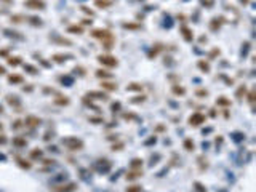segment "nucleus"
I'll return each instance as SVG.
<instances>
[{
	"label": "nucleus",
	"mask_w": 256,
	"mask_h": 192,
	"mask_svg": "<svg viewBox=\"0 0 256 192\" xmlns=\"http://www.w3.org/2000/svg\"><path fill=\"white\" fill-rule=\"evenodd\" d=\"M216 102H218V104H222V106H229V104H231V102L227 101V99H224V98H219V99H218Z\"/></svg>",
	"instance_id": "34"
},
{
	"label": "nucleus",
	"mask_w": 256,
	"mask_h": 192,
	"mask_svg": "<svg viewBox=\"0 0 256 192\" xmlns=\"http://www.w3.org/2000/svg\"><path fill=\"white\" fill-rule=\"evenodd\" d=\"M98 61H99L102 66H107V67L119 66V59L114 58V56H110V55H99L98 56Z\"/></svg>",
	"instance_id": "3"
},
{
	"label": "nucleus",
	"mask_w": 256,
	"mask_h": 192,
	"mask_svg": "<svg viewBox=\"0 0 256 192\" xmlns=\"http://www.w3.org/2000/svg\"><path fill=\"white\" fill-rule=\"evenodd\" d=\"M122 27H123V29H131V31H138V29H139V27H141V26H139V24H133V22H123V24H122Z\"/></svg>",
	"instance_id": "17"
},
{
	"label": "nucleus",
	"mask_w": 256,
	"mask_h": 192,
	"mask_svg": "<svg viewBox=\"0 0 256 192\" xmlns=\"http://www.w3.org/2000/svg\"><path fill=\"white\" fill-rule=\"evenodd\" d=\"M195 96H199V98H207V96H208V90H203V88H200V90L195 91Z\"/></svg>",
	"instance_id": "22"
},
{
	"label": "nucleus",
	"mask_w": 256,
	"mask_h": 192,
	"mask_svg": "<svg viewBox=\"0 0 256 192\" xmlns=\"http://www.w3.org/2000/svg\"><path fill=\"white\" fill-rule=\"evenodd\" d=\"M183 146H184V149H186V151H194V149H195V144H194V141H192V139H184Z\"/></svg>",
	"instance_id": "14"
},
{
	"label": "nucleus",
	"mask_w": 256,
	"mask_h": 192,
	"mask_svg": "<svg viewBox=\"0 0 256 192\" xmlns=\"http://www.w3.org/2000/svg\"><path fill=\"white\" fill-rule=\"evenodd\" d=\"M88 120H90L91 122V123H102V122H104V120H102V117H90V119H88Z\"/></svg>",
	"instance_id": "28"
},
{
	"label": "nucleus",
	"mask_w": 256,
	"mask_h": 192,
	"mask_svg": "<svg viewBox=\"0 0 256 192\" xmlns=\"http://www.w3.org/2000/svg\"><path fill=\"white\" fill-rule=\"evenodd\" d=\"M67 32H72V34H82L83 29H82V26H75V24H72V26H69V27H67Z\"/></svg>",
	"instance_id": "15"
},
{
	"label": "nucleus",
	"mask_w": 256,
	"mask_h": 192,
	"mask_svg": "<svg viewBox=\"0 0 256 192\" xmlns=\"http://www.w3.org/2000/svg\"><path fill=\"white\" fill-rule=\"evenodd\" d=\"M0 114H2V106H0Z\"/></svg>",
	"instance_id": "45"
},
{
	"label": "nucleus",
	"mask_w": 256,
	"mask_h": 192,
	"mask_svg": "<svg viewBox=\"0 0 256 192\" xmlns=\"http://www.w3.org/2000/svg\"><path fill=\"white\" fill-rule=\"evenodd\" d=\"M8 82H10V83H22V82H24V78H22L21 75H18V74H13V75L8 77Z\"/></svg>",
	"instance_id": "13"
},
{
	"label": "nucleus",
	"mask_w": 256,
	"mask_h": 192,
	"mask_svg": "<svg viewBox=\"0 0 256 192\" xmlns=\"http://www.w3.org/2000/svg\"><path fill=\"white\" fill-rule=\"evenodd\" d=\"M175 93V95H179V96H184L186 95V88H183V87H173V90H171Z\"/></svg>",
	"instance_id": "18"
},
{
	"label": "nucleus",
	"mask_w": 256,
	"mask_h": 192,
	"mask_svg": "<svg viewBox=\"0 0 256 192\" xmlns=\"http://www.w3.org/2000/svg\"><path fill=\"white\" fill-rule=\"evenodd\" d=\"M139 176H143V171L141 170H133V171H130L127 175V179H134V178H139Z\"/></svg>",
	"instance_id": "16"
},
{
	"label": "nucleus",
	"mask_w": 256,
	"mask_h": 192,
	"mask_svg": "<svg viewBox=\"0 0 256 192\" xmlns=\"http://www.w3.org/2000/svg\"><path fill=\"white\" fill-rule=\"evenodd\" d=\"M91 35L95 37V39H99L101 42H106V40H115L114 35L110 34L107 29H95L91 31Z\"/></svg>",
	"instance_id": "2"
},
{
	"label": "nucleus",
	"mask_w": 256,
	"mask_h": 192,
	"mask_svg": "<svg viewBox=\"0 0 256 192\" xmlns=\"http://www.w3.org/2000/svg\"><path fill=\"white\" fill-rule=\"evenodd\" d=\"M224 21H226V19H224L222 16L213 18V19L210 21V31H211V32H218V31L221 29V26L224 24Z\"/></svg>",
	"instance_id": "4"
},
{
	"label": "nucleus",
	"mask_w": 256,
	"mask_h": 192,
	"mask_svg": "<svg viewBox=\"0 0 256 192\" xmlns=\"http://www.w3.org/2000/svg\"><path fill=\"white\" fill-rule=\"evenodd\" d=\"M181 34H183V37H184V40H186V42H192V39H194V34L190 32V29H189V27L183 26V27H181Z\"/></svg>",
	"instance_id": "9"
},
{
	"label": "nucleus",
	"mask_w": 256,
	"mask_h": 192,
	"mask_svg": "<svg viewBox=\"0 0 256 192\" xmlns=\"http://www.w3.org/2000/svg\"><path fill=\"white\" fill-rule=\"evenodd\" d=\"M42 155V151L40 149H35V151H32V154H31V158H35V157H40Z\"/></svg>",
	"instance_id": "31"
},
{
	"label": "nucleus",
	"mask_w": 256,
	"mask_h": 192,
	"mask_svg": "<svg viewBox=\"0 0 256 192\" xmlns=\"http://www.w3.org/2000/svg\"><path fill=\"white\" fill-rule=\"evenodd\" d=\"M75 182H69V184H66V186H61V187H54V192H71V191H74V189H75Z\"/></svg>",
	"instance_id": "8"
},
{
	"label": "nucleus",
	"mask_w": 256,
	"mask_h": 192,
	"mask_svg": "<svg viewBox=\"0 0 256 192\" xmlns=\"http://www.w3.org/2000/svg\"><path fill=\"white\" fill-rule=\"evenodd\" d=\"M63 144L67 149H71V151H80L83 147V141L78 138H66V139H63Z\"/></svg>",
	"instance_id": "1"
},
{
	"label": "nucleus",
	"mask_w": 256,
	"mask_h": 192,
	"mask_svg": "<svg viewBox=\"0 0 256 192\" xmlns=\"http://www.w3.org/2000/svg\"><path fill=\"white\" fill-rule=\"evenodd\" d=\"M8 63H10L11 66H18V64L21 63V59L19 58H8Z\"/></svg>",
	"instance_id": "29"
},
{
	"label": "nucleus",
	"mask_w": 256,
	"mask_h": 192,
	"mask_svg": "<svg viewBox=\"0 0 256 192\" xmlns=\"http://www.w3.org/2000/svg\"><path fill=\"white\" fill-rule=\"evenodd\" d=\"M101 88H104V90H107V91H115V90H117V83H114V82H101Z\"/></svg>",
	"instance_id": "11"
},
{
	"label": "nucleus",
	"mask_w": 256,
	"mask_h": 192,
	"mask_svg": "<svg viewBox=\"0 0 256 192\" xmlns=\"http://www.w3.org/2000/svg\"><path fill=\"white\" fill-rule=\"evenodd\" d=\"M82 10L85 11V13H88V15H90V16H93V15H95V13H93L91 10H88V8H85V7H82Z\"/></svg>",
	"instance_id": "40"
},
{
	"label": "nucleus",
	"mask_w": 256,
	"mask_h": 192,
	"mask_svg": "<svg viewBox=\"0 0 256 192\" xmlns=\"http://www.w3.org/2000/svg\"><path fill=\"white\" fill-rule=\"evenodd\" d=\"M87 96H90V98H96V99H107V95L106 93H102V91H88L87 93Z\"/></svg>",
	"instance_id": "10"
},
{
	"label": "nucleus",
	"mask_w": 256,
	"mask_h": 192,
	"mask_svg": "<svg viewBox=\"0 0 256 192\" xmlns=\"http://www.w3.org/2000/svg\"><path fill=\"white\" fill-rule=\"evenodd\" d=\"M0 143H5V138H3V136L0 138Z\"/></svg>",
	"instance_id": "44"
},
{
	"label": "nucleus",
	"mask_w": 256,
	"mask_h": 192,
	"mask_svg": "<svg viewBox=\"0 0 256 192\" xmlns=\"http://www.w3.org/2000/svg\"><path fill=\"white\" fill-rule=\"evenodd\" d=\"M122 147H123V144H122V143H120V144H117V146L114 144V146H112V151H120Z\"/></svg>",
	"instance_id": "39"
},
{
	"label": "nucleus",
	"mask_w": 256,
	"mask_h": 192,
	"mask_svg": "<svg viewBox=\"0 0 256 192\" xmlns=\"http://www.w3.org/2000/svg\"><path fill=\"white\" fill-rule=\"evenodd\" d=\"M240 2H242V3H243V5H246V3H248V2H250V0H240Z\"/></svg>",
	"instance_id": "43"
},
{
	"label": "nucleus",
	"mask_w": 256,
	"mask_h": 192,
	"mask_svg": "<svg viewBox=\"0 0 256 192\" xmlns=\"http://www.w3.org/2000/svg\"><path fill=\"white\" fill-rule=\"evenodd\" d=\"M141 165H143V162L139 160V158H134V160L131 162V167H133V168H136V167H141Z\"/></svg>",
	"instance_id": "33"
},
{
	"label": "nucleus",
	"mask_w": 256,
	"mask_h": 192,
	"mask_svg": "<svg viewBox=\"0 0 256 192\" xmlns=\"http://www.w3.org/2000/svg\"><path fill=\"white\" fill-rule=\"evenodd\" d=\"M219 53H221V51H219V48H213V50H211V53L208 55V56H210V58L213 59L215 56H219Z\"/></svg>",
	"instance_id": "30"
},
{
	"label": "nucleus",
	"mask_w": 256,
	"mask_h": 192,
	"mask_svg": "<svg viewBox=\"0 0 256 192\" xmlns=\"http://www.w3.org/2000/svg\"><path fill=\"white\" fill-rule=\"evenodd\" d=\"M96 75L99 77V78H112V74L102 72V71H96Z\"/></svg>",
	"instance_id": "21"
},
{
	"label": "nucleus",
	"mask_w": 256,
	"mask_h": 192,
	"mask_svg": "<svg viewBox=\"0 0 256 192\" xmlns=\"http://www.w3.org/2000/svg\"><path fill=\"white\" fill-rule=\"evenodd\" d=\"M248 101H250V104H251V106L255 104V93H253V91H251L250 95H248Z\"/></svg>",
	"instance_id": "35"
},
{
	"label": "nucleus",
	"mask_w": 256,
	"mask_h": 192,
	"mask_svg": "<svg viewBox=\"0 0 256 192\" xmlns=\"http://www.w3.org/2000/svg\"><path fill=\"white\" fill-rule=\"evenodd\" d=\"M199 67L202 69L203 72H210V64L205 63V61H199Z\"/></svg>",
	"instance_id": "20"
},
{
	"label": "nucleus",
	"mask_w": 256,
	"mask_h": 192,
	"mask_svg": "<svg viewBox=\"0 0 256 192\" xmlns=\"http://www.w3.org/2000/svg\"><path fill=\"white\" fill-rule=\"evenodd\" d=\"M127 192H141V186H133V187H128Z\"/></svg>",
	"instance_id": "32"
},
{
	"label": "nucleus",
	"mask_w": 256,
	"mask_h": 192,
	"mask_svg": "<svg viewBox=\"0 0 256 192\" xmlns=\"http://www.w3.org/2000/svg\"><path fill=\"white\" fill-rule=\"evenodd\" d=\"M67 58H71V56H61V55H54L53 56V59L56 61V63H63V61L67 59Z\"/></svg>",
	"instance_id": "27"
},
{
	"label": "nucleus",
	"mask_w": 256,
	"mask_h": 192,
	"mask_svg": "<svg viewBox=\"0 0 256 192\" xmlns=\"http://www.w3.org/2000/svg\"><path fill=\"white\" fill-rule=\"evenodd\" d=\"M26 69H27V71H29L31 74H37V69L32 67V66H26Z\"/></svg>",
	"instance_id": "38"
},
{
	"label": "nucleus",
	"mask_w": 256,
	"mask_h": 192,
	"mask_svg": "<svg viewBox=\"0 0 256 192\" xmlns=\"http://www.w3.org/2000/svg\"><path fill=\"white\" fill-rule=\"evenodd\" d=\"M24 5L27 8H34V10H43V8L46 7V3L43 2V0H26Z\"/></svg>",
	"instance_id": "5"
},
{
	"label": "nucleus",
	"mask_w": 256,
	"mask_h": 192,
	"mask_svg": "<svg viewBox=\"0 0 256 192\" xmlns=\"http://www.w3.org/2000/svg\"><path fill=\"white\" fill-rule=\"evenodd\" d=\"M114 2H115V0H95V5L101 7V8H107V7L112 5Z\"/></svg>",
	"instance_id": "12"
},
{
	"label": "nucleus",
	"mask_w": 256,
	"mask_h": 192,
	"mask_svg": "<svg viewBox=\"0 0 256 192\" xmlns=\"http://www.w3.org/2000/svg\"><path fill=\"white\" fill-rule=\"evenodd\" d=\"M54 102H56V104H59V106H67V104H69V99H67V98H58V99L54 101Z\"/></svg>",
	"instance_id": "26"
},
{
	"label": "nucleus",
	"mask_w": 256,
	"mask_h": 192,
	"mask_svg": "<svg viewBox=\"0 0 256 192\" xmlns=\"http://www.w3.org/2000/svg\"><path fill=\"white\" fill-rule=\"evenodd\" d=\"M110 109H112V111H119L120 109V102H112V104H110Z\"/></svg>",
	"instance_id": "36"
},
{
	"label": "nucleus",
	"mask_w": 256,
	"mask_h": 192,
	"mask_svg": "<svg viewBox=\"0 0 256 192\" xmlns=\"http://www.w3.org/2000/svg\"><path fill=\"white\" fill-rule=\"evenodd\" d=\"M155 141H157V138H155V136H152L151 139H149V141H146V144H152V143H155Z\"/></svg>",
	"instance_id": "41"
},
{
	"label": "nucleus",
	"mask_w": 256,
	"mask_h": 192,
	"mask_svg": "<svg viewBox=\"0 0 256 192\" xmlns=\"http://www.w3.org/2000/svg\"><path fill=\"white\" fill-rule=\"evenodd\" d=\"M123 119L125 120H131V119H136V115L134 114H123Z\"/></svg>",
	"instance_id": "37"
},
{
	"label": "nucleus",
	"mask_w": 256,
	"mask_h": 192,
	"mask_svg": "<svg viewBox=\"0 0 256 192\" xmlns=\"http://www.w3.org/2000/svg\"><path fill=\"white\" fill-rule=\"evenodd\" d=\"M2 74H5V67H3V66H0V75H2Z\"/></svg>",
	"instance_id": "42"
},
{
	"label": "nucleus",
	"mask_w": 256,
	"mask_h": 192,
	"mask_svg": "<svg viewBox=\"0 0 256 192\" xmlns=\"http://www.w3.org/2000/svg\"><path fill=\"white\" fill-rule=\"evenodd\" d=\"M200 3H202L203 7H207V8H211L213 5H215V0H200Z\"/></svg>",
	"instance_id": "25"
},
{
	"label": "nucleus",
	"mask_w": 256,
	"mask_h": 192,
	"mask_svg": "<svg viewBox=\"0 0 256 192\" xmlns=\"http://www.w3.org/2000/svg\"><path fill=\"white\" fill-rule=\"evenodd\" d=\"M127 90L128 91H133V90H139V91H141L143 90V85H139V83H133V85H128L127 87Z\"/></svg>",
	"instance_id": "23"
},
{
	"label": "nucleus",
	"mask_w": 256,
	"mask_h": 192,
	"mask_svg": "<svg viewBox=\"0 0 256 192\" xmlns=\"http://www.w3.org/2000/svg\"><path fill=\"white\" fill-rule=\"evenodd\" d=\"M245 93H246V87H245V85H242V87L239 88V90H237V93H235V96L239 98V99H242V98L245 96Z\"/></svg>",
	"instance_id": "19"
},
{
	"label": "nucleus",
	"mask_w": 256,
	"mask_h": 192,
	"mask_svg": "<svg viewBox=\"0 0 256 192\" xmlns=\"http://www.w3.org/2000/svg\"><path fill=\"white\" fill-rule=\"evenodd\" d=\"M40 123H42V120L39 119V117H35V115L26 117V126H31V128H34V126H39Z\"/></svg>",
	"instance_id": "7"
},
{
	"label": "nucleus",
	"mask_w": 256,
	"mask_h": 192,
	"mask_svg": "<svg viewBox=\"0 0 256 192\" xmlns=\"http://www.w3.org/2000/svg\"><path fill=\"white\" fill-rule=\"evenodd\" d=\"M13 143H15L16 146H19V147H24L26 144H27L26 139H21V138H15V141H13Z\"/></svg>",
	"instance_id": "24"
},
{
	"label": "nucleus",
	"mask_w": 256,
	"mask_h": 192,
	"mask_svg": "<svg viewBox=\"0 0 256 192\" xmlns=\"http://www.w3.org/2000/svg\"><path fill=\"white\" fill-rule=\"evenodd\" d=\"M203 122H205V115L200 114V112H195V114H192L189 117V123L192 126H199V125H202Z\"/></svg>",
	"instance_id": "6"
}]
</instances>
